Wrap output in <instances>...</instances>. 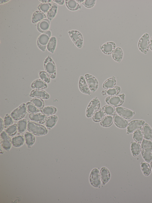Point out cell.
I'll use <instances>...</instances> for the list:
<instances>
[{"label":"cell","mask_w":152,"mask_h":203,"mask_svg":"<svg viewBox=\"0 0 152 203\" xmlns=\"http://www.w3.org/2000/svg\"><path fill=\"white\" fill-rule=\"evenodd\" d=\"M141 152L144 160L150 163L152 160V142L144 138L141 143Z\"/></svg>","instance_id":"obj_1"},{"label":"cell","mask_w":152,"mask_h":203,"mask_svg":"<svg viewBox=\"0 0 152 203\" xmlns=\"http://www.w3.org/2000/svg\"><path fill=\"white\" fill-rule=\"evenodd\" d=\"M27 129L29 132L36 136L44 135L48 132L47 129L45 127L32 121H27Z\"/></svg>","instance_id":"obj_2"},{"label":"cell","mask_w":152,"mask_h":203,"mask_svg":"<svg viewBox=\"0 0 152 203\" xmlns=\"http://www.w3.org/2000/svg\"><path fill=\"white\" fill-rule=\"evenodd\" d=\"M44 68L45 71L52 79L56 78V65L51 57L48 56L44 62Z\"/></svg>","instance_id":"obj_3"},{"label":"cell","mask_w":152,"mask_h":203,"mask_svg":"<svg viewBox=\"0 0 152 203\" xmlns=\"http://www.w3.org/2000/svg\"><path fill=\"white\" fill-rule=\"evenodd\" d=\"M100 107V103L97 97L93 98L88 104L86 112V116L87 118H90L99 109Z\"/></svg>","instance_id":"obj_4"},{"label":"cell","mask_w":152,"mask_h":203,"mask_svg":"<svg viewBox=\"0 0 152 203\" xmlns=\"http://www.w3.org/2000/svg\"><path fill=\"white\" fill-rule=\"evenodd\" d=\"M51 32L48 30L40 35L38 38L37 44L38 48L42 51L45 50L47 44L50 38Z\"/></svg>","instance_id":"obj_5"},{"label":"cell","mask_w":152,"mask_h":203,"mask_svg":"<svg viewBox=\"0 0 152 203\" xmlns=\"http://www.w3.org/2000/svg\"><path fill=\"white\" fill-rule=\"evenodd\" d=\"M27 111L26 104L23 103L14 110L11 113L10 115L13 120H19L25 116Z\"/></svg>","instance_id":"obj_6"},{"label":"cell","mask_w":152,"mask_h":203,"mask_svg":"<svg viewBox=\"0 0 152 203\" xmlns=\"http://www.w3.org/2000/svg\"><path fill=\"white\" fill-rule=\"evenodd\" d=\"M125 96L124 94L122 93L115 96H108L105 98V101L108 104L115 107H120L124 102Z\"/></svg>","instance_id":"obj_7"},{"label":"cell","mask_w":152,"mask_h":203,"mask_svg":"<svg viewBox=\"0 0 152 203\" xmlns=\"http://www.w3.org/2000/svg\"><path fill=\"white\" fill-rule=\"evenodd\" d=\"M101 180L99 170L96 168L93 169L90 172L89 177L90 184L94 187L99 188L101 184Z\"/></svg>","instance_id":"obj_8"},{"label":"cell","mask_w":152,"mask_h":203,"mask_svg":"<svg viewBox=\"0 0 152 203\" xmlns=\"http://www.w3.org/2000/svg\"><path fill=\"white\" fill-rule=\"evenodd\" d=\"M150 36L147 33L144 34L140 39L138 43L139 50L145 54L147 53L149 48Z\"/></svg>","instance_id":"obj_9"},{"label":"cell","mask_w":152,"mask_h":203,"mask_svg":"<svg viewBox=\"0 0 152 203\" xmlns=\"http://www.w3.org/2000/svg\"><path fill=\"white\" fill-rule=\"evenodd\" d=\"M74 44L78 48H81L83 45V38L81 34L77 30H72L68 32Z\"/></svg>","instance_id":"obj_10"},{"label":"cell","mask_w":152,"mask_h":203,"mask_svg":"<svg viewBox=\"0 0 152 203\" xmlns=\"http://www.w3.org/2000/svg\"><path fill=\"white\" fill-rule=\"evenodd\" d=\"M145 121L143 120H135L130 121L129 123L126 128V133L130 134L133 133L136 130L143 127L145 124Z\"/></svg>","instance_id":"obj_11"},{"label":"cell","mask_w":152,"mask_h":203,"mask_svg":"<svg viewBox=\"0 0 152 203\" xmlns=\"http://www.w3.org/2000/svg\"><path fill=\"white\" fill-rule=\"evenodd\" d=\"M1 145L3 148L7 151L10 149L12 146V140L10 136L5 131L0 132Z\"/></svg>","instance_id":"obj_12"},{"label":"cell","mask_w":152,"mask_h":203,"mask_svg":"<svg viewBox=\"0 0 152 203\" xmlns=\"http://www.w3.org/2000/svg\"><path fill=\"white\" fill-rule=\"evenodd\" d=\"M85 78L90 90L93 93L95 92L99 85L97 79L94 76L88 74H85Z\"/></svg>","instance_id":"obj_13"},{"label":"cell","mask_w":152,"mask_h":203,"mask_svg":"<svg viewBox=\"0 0 152 203\" xmlns=\"http://www.w3.org/2000/svg\"><path fill=\"white\" fill-rule=\"evenodd\" d=\"M115 110L117 114L126 119L131 118L135 114L134 112L122 107H116Z\"/></svg>","instance_id":"obj_14"},{"label":"cell","mask_w":152,"mask_h":203,"mask_svg":"<svg viewBox=\"0 0 152 203\" xmlns=\"http://www.w3.org/2000/svg\"><path fill=\"white\" fill-rule=\"evenodd\" d=\"M113 122L118 127L121 129H124L127 127L129 124L128 121L117 113L113 116Z\"/></svg>","instance_id":"obj_15"},{"label":"cell","mask_w":152,"mask_h":203,"mask_svg":"<svg viewBox=\"0 0 152 203\" xmlns=\"http://www.w3.org/2000/svg\"><path fill=\"white\" fill-rule=\"evenodd\" d=\"M29 96L33 98L44 99H48L50 97L49 94L45 91L42 89H33L30 92Z\"/></svg>","instance_id":"obj_16"},{"label":"cell","mask_w":152,"mask_h":203,"mask_svg":"<svg viewBox=\"0 0 152 203\" xmlns=\"http://www.w3.org/2000/svg\"><path fill=\"white\" fill-rule=\"evenodd\" d=\"M28 117L31 121L39 124L44 123L47 117L42 113H39L30 114Z\"/></svg>","instance_id":"obj_17"},{"label":"cell","mask_w":152,"mask_h":203,"mask_svg":"<svg viewBox=\"0 0 152 203\" xmlns=\"http://www.w3.org/2000/svg\"><path fill=\"white\" fill-rule=\"evenodd\" d=\"M115 43L113 42H108L100 46V49L104 54L109 55L113 53L115 49Z\"/></svg>","instance_id":"obj_18"},{"label":"cell","mask_w":152,"mask_h":203,"mask_svg":"<svg viewBox=\"0 0 152 203\" xmlns=\"http://www.w3.org/2000/svg\"><path fill=\"white\" fill-rule=\"evenodd\" d=\"M100 175L102 184L103 185H105L108 182L110 179V172L107 168L102 167L100 169Z\"/></svg>","instance_id":"obj_19"},{"label":"cell","mask_w":152,"mask_h":203,"mask_svg":"<svg viewBox=\"0 0 152 203\" xmlns=\"http://www.w3.org/2000/svg\"><path fill=\"white\" fill-rule=\"evenodd\" d=\"M78 87L80 91L83 93L90 95L91 94L90 89L86 82L83 76H81L79 79Z\"/></svg>","instance_id":"obj_20"},{"label":"cell","mask_w":152,"mask_h":203,"mask_svg":"<svg viewBox=\"0 0 152 203\" xmlns=\"http://www.w3.org/2000/svg\"><path fill=\"white\" fill-rule=\"evenodd\" d=\"M50 25L49 20L47 18H45L38 22L37 29L39 32L43 33L48 31Z\"/></svg>","instance_id":"obj_21"},{"label":"cell","mask_w":152,"mask_h":203,"mask_svg":"<svg viewBox=\"0 0 152 203\" xmlns=\"http://www.w3.org/2000/svg\"><path fill=\"white\" fill-rule=\"evenodd\" d=\"M142 132L144 139L150 140L152 138V129L147 123H145L142 128Z\"/></svg>","instance_id":"obj_22"},{"label":"cell","mask_w":152,"mask_h":203,"mask_svg":"<svg viewBox=\"0 0 152 203\" xmlns=\"http://www.w3.org/2000/svg\"><path fill=\"white\" fill-rule=\"evenodd\" d=\"M31 87L34 89L43 90L47 88L48 85L46 83L41 79H37L33 82Z\"/></svg>","instance_id":"obj_23"},{"label":"cell","mask_w":152,"mask_h":203,"mask_svg":"<svg viewBox=\"0 0 152 203\" xmlns=\"http://www.w3.org/2000/svg\"><path fill=\"white\" fill-rule=\"evenodd\" d=\"M58 120L57 116L55 115H52L47 117L45 121L46 127L50 129L56 125Z\"/></svg>","instance_id":"obj_24"},{"label":"cell","mask_w":152,"mask_h":203,"mask_svg":"<svg viewBox=\"0 0 152 203\" xmlns=\"http://www.w3.org/2000/svg\"><path fill=\"white\" fill-rule=\"evenodd\" d=\"M46 18L47 16L44 13L39 10H37L32 15V22L33 23L35 24Z\"/></svg>","instance_id":"obj_25"},{"label":"cell","mask_w":152,"mask_h":203,"mask_svg":"<svg viewBox=\"0 0 152 203\" xmlns=\"http://www.w3.org/2000/svg\"><path fill=\"white\" fill-rule=\"evenodd\" d=\"M130 150L132 155L134 157H136L139 154L141 151V146L140 143L136 142H132Z\"/></svg>","instance_id":"obj_26"},{"label":"cell","mask_w":152,"mask_h":203,"mask_svg":"<svg viewBox=\"0 0 152 203\" xmlns=\"http://www.w3.org/2000/svg\"><path fill=\"white\" fill-rule=\"evenodd\" d=\"M65 4L67 8L72 11L77 10L81 8V6L76 0H66Z\"/></svg>","instance_id":"obj_27"},{"label":"cell","mask_w":152,"mask_h":203,"mask_svg":"<svg viewBox=\"0 0 152 203\" xmlns=\"http://www.w3.org/2000/svg\"><path fill=\"white\" fill-rule=\"evenodd\" d=\"M24 137L23 135H19L15 136L12 139V143L14 147H18L22 146L25 142Z\"/></svg>","instance_id":"obj_28"},{"label":"cell","mask_w":152,"mask_h":203,"mask_svg":"<svg viewBox=\"0 0 152 203\" xmlns=\"http://www.w3.org/2000/svg\"><path fill=\"white\" fill-rule=\"evenodd\" d=\"M123 56V52L122 49L120 47L116 48L112 54L113 59L116 61L120 62Z\"/></svg>","instance_id":"obj_29"},{"label":"cell","mask_w":152,"mask_h":203,"mask_svg":"<svg viewBox=\"0 0 152 203\" xmlns=\"http://www.w3.org/2000/svg\"><path fill=\"white\" fill-rule=\"evenodd\" d=\"M26 143L28 147H30L34 143L35 138L34 135L30 132H26L24 134Z\"/></svg>","instance_id":"obj_30"},{"label":"cell","mask_w":152,"mask_h":203,"mask_svg":"<svg viewBox=\"0 0 152 203\" xmlns=\"http://www.w3.org/2000/svg\"><path fill=\"white\" fill-rule=\"evenodd\" d=\"M57 110L56 108L53 106H46L40 110L41 113L47 116H50L55 113Z\"/></svg>","instance_id":"obj_31"},{"label":"cell","mask_w":152,"mask_h":203,"mask_svg":"<svg viewBox=\"0 0 152 203\" xmlns=\"http://www.w3.org/2000/svg\"><path fill=\"white\" fill-rule=\"evenodd\" d=\"M113 122L112 116L106 115L100 121V126L103 127H108L111 126Z\"/></svg>","instance_id":"obj_32"},{"label":"cell","mask_w":152,"mask_h":203,"mask_svg":"<svg viewBox=\"0 0 152 203\" xmlns=\"http://www.w3.org/2000/svg\"><path fill=\"white\" fill-rule=\"evenodd\" d=\"M116 84L115 78L114 76L109 78L106 80L102 85V87L107 89L113 88Z\"/></svg>","instance_id":"obj_33"},{"label":"cell","mask_w":152,"mask_h":203,"mask_svg":"<svg viewBox=\"0 0 152 203\" xmlns=\"http://www.w3.org/2000/svg\"><path fill=\"white\" fill-rule=\"evenodd\" d=\"M102 110L106 115L113 116L116 113L115 107L109 104L103 106Z\"/></svg>","instance_id":"obj_34"},{"label":"cell","mask_w":152,"mask_h":203,"mask_svg":"<svg viewBox=\"0 0 152 203\" xmlns=\"http://www.w3.org/2000/svg\"><path fill=\"white\" fill-rule=\"evenodd\" d=\"M132 137L135 142L140 144L141 143L143 139L142 128H141L134 131L133 133Z\"/></svg>","instance_id":"obj_35"},{"label":"cell","mask_w":152,"mask_h":203,"mask_svg":"<svg viewBox=\"0 0 152 203\" xmlns=\"http://www.w3.org/2000/svg\"><path fill=\"white\" fill-rule=\"evenodd\" d=\"M58 5L56 3H53L52 6L47 13V17L49 21H51L55 17L57 13Z\"/></svg>","instance_id":"obj_36"},{"label":"cell","mask_w":152,"mask_h":203,"mask_svg":"<svg viewBox=\"0 0 152 203\" xmlns=\"http://www.w3.org/2000/svg\"><path fill=\"white\" fill-rule=\"evenodd\" d=\"M56 37L54 36L51 37L47 46L48 51L53 53L56 47Z\"/></svg>","instance_id":"obj_37"},{"label":"cell","mask_w":152,"mask_h":203,"mask_svg":"<svg viewBox=\"0 0 152 203\" xmlns=\"http://www.w3.org/2000/svg\"><path fill=\"white\" fill-rule=\"evenodd\" d=\"M141 168L143 175L145 176H148L151 174V169L148 163L147 162H142L141 163Z\"/></svg>","instance_id":"obj_38"},{"label":"cell","mask_w":152,"mask_h":203,"mask_svg":"<svg viewBox=\"0 0 152 203\" xmlns=\"http://www.w3.org/2000/svg\"><path fill=\"white\" fill-rule=\"evenodd\" d=\"M17 125L18 132L22 133L24 132L27 128V121L25 119H22L18 121Z\"/></svg>","instance_id":"obj_39"},{"label":"cell","mask_w":152,"mask_h":203,"mask_svg":"<svg viewBox=\"0 0 152 203\" xmlns=\"http://www.w3.org/2000/svg\"><path fill=\"white\" fill-rule=\"evenodd\" d=\"M107 94L110 96H115L118 95L121 91L120 87L116 86L113 88L105 90Z\"/></svg>","instance_id":"obj_40"},{"label":"cell","mask_w":152,"mask_h":203,"mask_svg":"<svg viewBox=\"0 0 152 203\" xmlns=\"http://www.w3.org/2000/svg\"><path fill=\"white\" fill-rule=\"evenodd\" d=\"M105 115L102 109L99 110L93 115L92 120L96 122H100L105 116Z\"/></svg>","instance_id":"obj_41"},{"label":"cell","mask_w":152,"mask_h":203,"mask_svg":"<svg viewBox=\"0 0 152 203\" xmlns=\"http://www.w3.org/2000/svg\"><path fill=\"white\" fill-rule=\"evenodd\" d=\"M17 131V125L14 124L5 129V131L10 136H12L16 133Z\"/></svg>","instance_id":"obj_42"},{"label":"cell","mask_w":152,"mask_h":203,"mask_svg":"<svg viewBox=\"0 0 152 203\" xmlns=\"http://www.w3.org/2000/svg\"><path fill=\"white\" fill-rule=\"evenodd\" d=\"M30 102L40 110L44 107V102L42 99L37 98H34L30 100Z\"/></svg>","instance_id":"obj_43"},{"label":"cell","mask_w":152,"mask_h":203,"mask_svg":"<svg viewBox=\"0 0 152 203\" xmlns=\"http://www.w3.org/2000/svg\"><path fill=\"white\" fill-rule=\"evenodd\" d=\"M27 111L30 114L39 113L40 110L33 103L28 102L26 104Z\"/></svg>","instance_id":"obj_44"},{"label":"cell","mask_w":152,"mask_h":203,"mask_svg":"<svg viewBox=\"0 0 152 203\" xmlns=\"http://www.w3.org/2000/svg\"><path fill=\"white\" fill-rule=\"evenodd\" d=\"M52 4L50 3H41L38 6V9L39 11L43 13H48L52 6Z\"/></svg>","instance_id":"obj_45"},{"label":"cell","mask_w":152,"mask_h":203,"mask_svg":"<svg viewBox=\"0 0 152 203\" xmlns=\"http://www.w3.org/2000/svg\"><path fill=\"white\" fill-rule=\"evenodd\" d=\"M4 128L6 129L9 126L13 124V121L10 115L8 114H6L4 117Z\"/></svg>","instance_id":"obj_46"},{"label":"cell","mask_w":152,"mask_h":203,"mask_svg":"<svg viewBox=\"0 0 152 203\" xmlns=\"http://www.w3.org/2000/svg\"><path fill=\"white\" fill-rule=\"evenodd\" d=\"M40 79L42 80L46 83H49L50 82V77L47 73L45 71H41L39 74Z\"/></svg>","instance_id":"obj_47"},{"label":"cell","mask_w":152,"mask_h":203,"mask_svg":"<svg viewBox=\"0 0 152 203\" xmlns=\"http://www.w3.org/2000/svg\"><path fill=\"white\" fill-rule=\"evenodd\" d=\"M96 0H86L82 2V4L86 7L91 8L93 7L95 5Z\"/></svg>","instance_id":"obj_48"},{"label":"cell","mask_w":152,"mask_h":203,"mask_svg":"<svg viewBox=\"0 0 152 203\" xmlns=\"http://www.w3.org/2000/svg\"><path fill=\"white\" fill-rule=\"evenodd\" d=\"M0 132L3 131L4 128V122L3 120L2 119V118L0 117Z\"/></svg>","instance_id":"obj_49"},{"label":"cell","mask_w":152,"mask_h":203,"mask_svg":"<svg viewBox=\"0 0 152 203\" xmlns=\"http://www.w3.org/2000/svg\"><path fill=\"white\" fill-rule=\"evenodd\" d=\"M53 1H54L56 3L61 5L63 4L64 3V0H53Z\"/></svg>","instance_id":"obj_50"},{"label":"cell","mask_w":152,"mask_h":203,"mask_svg":"<svg viewBox=\"0 0 152 203\" xmlns=\"http://www.w3.org/2000/svg\"><path fill=\"white\" fill-rule=\"evenodd\" d=\"M149 47L150 48V49L152 51V36L150 40Z\"/></svg>","instance_id":"obj_51"},{"label":"cell","mask_w":152,"mask_h":203,"mask_svg":"<svg viewBox=\"0 0 152 203\" xmlns=\"http://www.w3.org/2000/svg\"><path fill=\"white\" fill-rule=\"evenodd\" d=\"M39 1L43 3H48L52 1V0H39Z\"/></svg>","instance_id":"obj_52"},{"label":"cell","mask_w":152,"mask_h":203,"mask_svg":"<svg viewBox=\"0 0 152 203\" xmlns=\"http://www.w3.org/2000/svg\"><path fill=\"white\" fill-rule=\"evenodd\" d=\"M76 1H77V2H78L79 3H81L82 2H83L84 0H76Z\"/></svg>","instance_id":"obj_53"},{"label":"cell","mask_w":152,"mask_h":203,"mask_svg":"<svg viewBox=\"0 0 152 203\" xmlns=\"http://www.w3.org/2000/svg\"><path fill=\"white\" fill-rule=\"evenodd\" d=\"M150 165L151 169V170H152V160H151V162H150Z\"/></svg>","instance_id":"obj_54"}]
</instances>
